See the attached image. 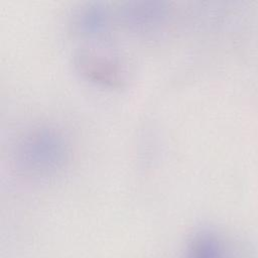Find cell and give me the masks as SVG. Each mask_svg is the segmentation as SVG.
<instances>
[{"label":"cell","mask_w":258,"mask_h":258,"mask_svg":"<svg viewBox=\"0 0 258 258\" xmlns=\"http://www.w3.org/2000/svg\"><path fill=\"white\" fill-rule=\"evenodd\" d=\"M186 258H225V251L217 237L202 233L190 242Z\"/></svg>","instance_id":"cell-1"}]
</instances>
